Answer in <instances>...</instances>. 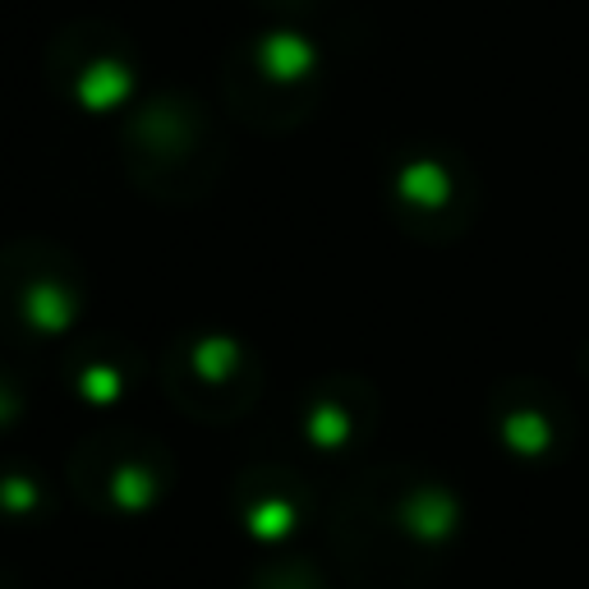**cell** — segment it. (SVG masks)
<instances>
[{"mask_svg":"<svg viewBox=\"0 0 589 589\" xmlns=\"http://www.w3.org/2000/svg\"><path fill=\"white\" fill-rule=\"evenodd\" d=\"M226 88L230 102L245 115L259 121L263 102H286L294 97L300 106H309V88H313V47L300 42L294 33H259L240 42L226 61Z\"/></svg>","mask_w":589,"mask_h":589,"instance_id":"1","label":"cell"},{"mask_svg":"<svg viewBox=\"0 0 589 589\" xmlns=\"http://www.w3.org/2000/svg\"><path fill=\"white\" fill-rule=\"evenodd\" d=\"M51 65L65 84L84 97L88 106H111L121 102L134 65H129V47L121 42V33L106 28V24H70L51 47Z\"/></svg>","mask_w":589,"mask_h":589,"instance_id":"2","label":"cell"}]
</instances>
